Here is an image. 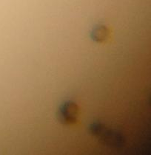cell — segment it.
Returning a JSON list of instances; mask_svg holds the SVG:
<instances>
[{
  "label": "cell",
  "instance_id": "2",
  "mask_svg": "<svg viewBox=\"0 0 151 155\" xmlns=\"http://www.w3.org/2000/svg\"><path fill=\"white\" fill-rule=\"evenodd\" d=\"M91 37L97 43H105L111 37V30L105 25H97L91 30Z\"/></svg>",
  "mask_w": 151,
  "mask_h": 155
},
{
  "label": "cell",
  "instance_id": "1",
  "mask_svg": "<svg viewBox=\"0 0 151 155\" xmlns=\"http://www.w3.org/2000/svg\"><path fill=\"white\" fill-rule=\"evenodd\" d=\"M79 114V109L74 102H64L59 108L58 117L59 120L65 125H74L77 123Z\"/></svg>",
  "mask_w": 151,
  "mask_h": 155
}]
</instances>
